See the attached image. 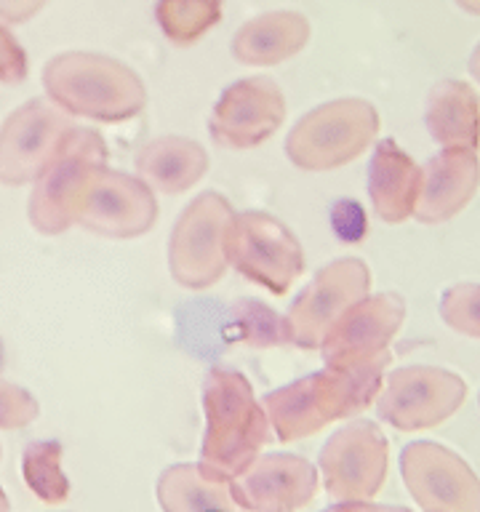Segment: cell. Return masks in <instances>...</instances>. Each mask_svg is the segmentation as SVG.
Returning a JSON list of instances; mask_svg holds the SVG:
<instances>
[{"label": "cell", "mask_w": 480, "mask_h": 512, "mask_svg": "<svg viewBox=\"0 0 480 512\" xmlns=\"http://www.w3.org/2000/svg\"><path fill=\"white\" fill-rule=\"evenodd\" d=\"M390 352L352 366H326L318 374L264 395V414L283 443L315 435L320 427L363 411L379 395Z\"/></svg>", "instance_id": "cell-1"}, {"label": "cell", "mask_w": 480, "mask_h": 512, "mask_svg": "<svg viewBox=\"0 0 480 512\" xmlns=\"http://www.w3.org/2000/svg\"><path fill=\"white\" fill-rule=\"evenodd\" d=\"M203 411L206 435L198 467L208 480L230 483L270 440V419L246 376L224 366L211 368L206 374Z\"/></svg>", "instance_id": "cell-2"}, {"label": "cell", "mask_w": 480, "mask_h": 512, "mask_svg": "<svg viewBox=\"0 0 480 512\" xmlns=\"http://www.w3.org/2000/svg\"><path fill=\"white\" fill-rule=\"evenodd\" d=\"M48 99L67 115L118 123L139 115L147 104L142 78L112 56L67 51L43 67Z\"/></svg>", "instance_id": "cell-3"}, {"label": "cell", "mask_w": 480, "mask_h": 512, "mask_svg": "<svg viewBox=\"0 0 480 512\" xmlns=\"http://www.w3.org/2000/svg\"><path fill=\"white\" fill-rule=\"evenodd\" d=\"M379 115L366 99H334L307 112L286 139V155L302 171H334L374 142Z\"/></svg>", "instance_id": "cell-4"}, {"label": "cell", "mask_w": 480, "mask_h": 512, "mask_svg": "<svg viewBox=\"0 0 480 512\" xmlns=\"http://www.w3.org/2000/svg\"><path fill=\"white\" fill-rule=\"evenodd\" d=\"M235 211L219 192L192 200L176 219L168 240V270L184 288H208L227 272V230Z\"/></svg>", "instance_id": "cell-5"}, {"label": "cell", "mask_w": 480, "mask_h": 512, "mask_svg": "<svg viewBox=\"0 0 480 512\" xmlns=\"http://www.w3.org/2000/svg\"><path fill=\"white\" fill-rule=\"evenodd\" d=\"M99 166H107V142L94 128L75 126L32 187L27 214L40 235H62L70 230L83 184Z\"/></svg>", "instance_id": "cell-6"}, {"label": "cell", "mask_w": 480, "mask_h": 512, "mask_svg": "<svg viewBox=\"0 0 480 512\" xmlns=\"http://www.w3.org/2000/svg\"><path fill=\"white\" fill-rule=\"evenodd\" d=\"M227 262L272 294H286L304 272V251L286 224L264 211L235 214L227 230Z\"/></svg>", "instance_id": "cell-7"}, {"label": "cell", "mask_w": 480, "mask_h": 512, "mask_svg": "<svg viewBox=\"0 0 480 512\" xmlns=\"http://www.w3.org/2000/svg\"><path fill=\"white\" fill-rule=\"evenodd\" d=\"M467 395V384L454 371L435 366L395 368L376 395V414L400 432L435 427L454 416Z\"/></svg>", "instance_id": "cell-8"}, {"label": "cell", "mask_w": 480, "mask_h": 512, "mask_svg": "<svg viewBox=\"0 0 480 512\" xmlns=\"http://www.w3.org/2000/svg\"><path fill=\"white\" fill-rule=\"evenodd\" d=\"M158 219L155 192L126 171L99 166L83 184L75 224L102 238H139Z\"/></svg>", "instance_id": "cell-9"}, {"label": "cell", "mask_w": 480, "mask_h": 512, "mask_svg": "<svg viewBox=\"0 0 480 512\" xmlns=\"http://www.w3.org/2000/svg\"><path fill=\"white\" fill-rule=\"evenodd\" d=\"M72 131V115L51 99L24 102L0 126V184L35 182Z\"/></svg>", "instance_id": "cell-10"}, {"label": "cell", "mask_w": 480, "mask_h": 512, "mask_svg": "<svg viewBox=\"0 0 480 512\" xmlns=\"http://www.w3.org/2000/svg\"><path fill=\"white\" fill-rule=\"evenodd\" d=\"M368 288H371V272L360 259H336L326 264L288 307L286 323L291 344L302 350H320L336 320L352 304L366 299Z\"/></svg>", "instance_id": "cell-11"}, {"label": "cell", "mask_w": 480, "mask_h": 512, "mask_svg": "<svg viewBox=\"0 0 480 512\" xmlns=\"http://www.w3.org/2000/svg\"><path fill=\"white\" fill-rule=\"evenodd\" d=\"M318 464L331 499L371 502L387 478V438L374 422H350L326 440Z\"/></svg>", "instance_id": "cell-12"}, {"label": "cell", "mask_w": 480, "mask_h": 512, "mask_svg": "<svg viewBox=\"0 0 480 512\" xmlns=\"http://www.w3.org/2000/svg\"><path fill=\"white\" fill-rule=\"evenodd\" d=\"M400 475L424 512H480V478L451 448L416 440L400 451Z\"/></svg>", "instance_id": "cell-13"}, {"label": "cell", "mask_w": 480, "mask_h": 512, "mask_svg": "<svg viewBox=\"0 0 480 512\" xmlns=\"http://www.w3.org/2000/svg\"><path fill=\"white\" fill-rule=\"evenodd\" d=\"M286 118L283 91L270 78H243L224 88L214 104L208 131L219 147L251 150L267 142Z\"/></svg>", "instance_id": "cell-14"}, {"label": "cell", "mask_w": 480, "mask_h": 512, "mask_svg": "<svg viewBox=\"0 0 480 512\" xmlns=\"http://www.w3.org/2000/svg\"><path fill=\"white\" fill-rule=\"evenodd\" d=\"M318 491V470L296 454L256 456L230 480L232 502L243 512H296Z\"/></svg>", "instance_id": "cell-15"}, {"label": "cell", "mask_w": 480, "mask_h": 512, "mask_svg": "<svg viewBox=\"0 0 480 512\" xmlns=\"http://www.w3.org/2000/svg\"><path fill=\"white\" fill-rule=\"evenodd\" d=\"M406 318V302L398 294H376L360 299L336 320L320 352L326 366H352L360 360L379 358L390 352L392 336Z\"/></svg>", "instance_id": "cell-16"}, {"label": "cell", "mask_w": 480, "mask_h": 512, "mask_svg": "<svg viewBox=\"0 0 480 512\" xmlns=\"http://www.w3.org/2000/svg\"><path fill=\"white\" fill-rule=\"evenodd\" d=\"M480 160L470 147H443L424 163L414 216L424 224L454 219L478 192Z\"/></svg>", "instance_id": "cell-17"}, {"label": "cell", "mask_w": 480, "mask_h": 512, "mask_svg": "<svg viewBox=\"0 0 480 512\" xmlns=\"http://www.w3.org/2000/svg\"><path fill=\"white\" fill-rule=\"evenodd\" d=\"M422 168L400 150L398 142L384 139L376 144L368 166V195L382 222L398 224L414 216Z\"/></svg>", "instance_id": "cell-18"}, {"label": "cell", "mask_w": 480, "mask_h": 512, "mask_svg": "<svg viewBox=\"0 0 480 512\" xmlns=\"http://www.w3.org/2000/svg\"><path fill=\"white\" fill-rule=\"evenodd\" d=\"M310 40V22L294 11H270L246 22L232 38V56L240 64L272 67L299 54Z\"/></svg>", "instance_id": "cell-19"}, {"label": "cell", "mask_w": 480, "mask_h": 512, "mask_svg": "<svg viewBox=\"0 0 480 512\" xmlns=\"http://www.w3.org/2000/svg\"><path fill=\"white\" fill-rule=\"evenodd\" d=\"M136 171L150 190L179 195L206 176L208 155L198 142L184 136H160L136 155Z\"/></svg>", "instance_id": "cell-20"}, {"label": "cell", "mask_w": 480, "mask_h": 512, "mask_svg": "<svg viewBox=\"0 0 480 512\" xmlns=\"http://www.w3.org/2000/svg\"><path fill=\"white\" fill-rule=\"evenodd\" d=\"M424 126L443 147H470L480 144V102L478 94L462 80H440L427 96Z\"/></svg>", "instance_id": "cell-21"}, {"label": "cell", "mask_w": 480, "mask_h": 512, "mask_svg": "<svg viewBox=\"0 0 480 512\" xmlns=\"http://www.w3.org/2000/svg\"><path fill=\"white\" fill-rule=\"evenodd\" d=\"M155 494L163 512H243L232 502L230 483L208 480L198 464L166 467Z\"/></svg>", "instance_id": "cell-22"}, {"label": "cell", "mask_w": 480, "mask_h": 512, "mask_svg": "<svg viewBox=\"0 0 480 512\" xmlns=\"http://www.w3.org/2000/svg\"><path fill=\"white\" fill-rule=\"evenodd\" d=\"M155 19L174 46H192L222 19V0H158Z\"/></svg>", "instance_id": "cell-23"}, {"label": "cell", "mask_w": 480, "mask_h": 512, "mask_svg": "<svg viewBox=\"0 0 480 512\" xmlns=\"http://www.w3.org/2000/svg\"><path fill=\"white\" fill-rule=\"evenodd\" d=\"M22 475L30 491L40 502L62 504L70 496V480L62 470V443L59 440H35L24 448Z\"/></svg>", "instance_id": "cell-24"}, {"label": "cell", "mask_w": 480, "mask_h": 512, "mask_svg": "<svg viewBox=\"0 0 480 512\" xmlns=\"http://www.w3.org/2000/svg\"><path fill=\"white\" fill-rule=\"evenodd\" d=\"M230 331L235 339L251 347H275V344H291L288 323L283 315L270 310L267 304L254 299H240L230 312Z\"/></svg>", "instance_id": "cell-25"}, {"label": "cell", "mask_w": 480, "mask_h": 512, "mask_svg": "<svg viewBox=\"0 0 480 512\" xmlns=\"http://www.w3.org/2000/svg\"><path fill=\"white\" fill-rule=\"evenodd\" d=\"M440 318L448 328L464 336L480 339V286L478 283H459L443 291L440 299Z\"/></svg>", "instance_id": "cell-26"}, {"label": "cell", "mask_w": 480, "mask_h": 512, "mask_svg": "<svg viewBox=\"0 0 480 512\" xmlns=\"http://www.w3.org/2000/svg\"><path fill=\"white\" fill-rule=\"evenodd\" d=\"M38 400L19 384L0 382V430H22L38 419Z\"/></svg>", "instance_id": "cell-27"}, {"label": "cell", "mask_w": 480, "mask_h": 512, "mask_svg": "<svg viewBox=\"0 0 480 512\" xmlns=\"http://www.w3.org/2000/svg\"><path fill=\"white\" fill-rule=\"evenodd\" d=\"M27 72H30V64H27L24 48L19 46L14 32L8 30V24L0 22V83L19 86L27 80Z\"/></svg>", "instance_id": "cell-28"}, {"label": "cell", "mask_w": 480, "mask_h": 512, "mask_svg": "<svg viewBox=\"0 0 480 512\" xmlns=\"http://www.w3.org/2000/svg\"><path fill=\"white\" fill-rule=\"evenodd\" d=\"M48 0H0V22L22 24L38 14Z\"/></svg>", "instance_id": "cell-29"}, {"label": "cell", "mask_w": 480, "mask_h": 512, "mask_svg": "<svg viewBox=\"0 0 480 512\" xmlns=\"http://www.w3.org/2000/svg\"><path fill=\"white\" fill-rule=\"evenodd\" d=\"M323 512H408L400 504H371V502H339Z\"/></svg>", "instance_id": "cell-30"}, {"label": "cell", "mask_w": 480, "mask_h": 512, "mask_svg": "<svg viewBox=\"0 0 480 512\" xmlns=\"http://www.w3.org/2000/svg\"><path fill=\"white\" fill-rule=\"evenodd\" d=\"M470 75L480 83V43L475 46V51H472L470 56Z\"/></svg>", "instance_id": "cell-31"}, {"label": "cell", "mask_w": 480, "mask_h": 512, "mask_svg": "<svg viewBox=\"0 0 480 512\" xmlns=\"http://www.w3.org/2000/svg\"><path fill=\"white\" fill-rule=\"evenodd\" d=\"M456 6L464 8V11H470V14L480 16V0H454Z\"/></svg>", "instance_id": "cell-32"}, {"label": "cell", "mask_w": 480, "mask_h": 512, "mask_svg": "<svg viewBox=\"0 0 480 512\" xmlns=\"http://www.w3.org/2000/svg\"><path fill=\"white\" fill-rule=\"evenodd\" d=\"M8 507H11V504H8L6 491H3V488H0V512H8Z\"/></svg>", "instance_id": "cell-33"}, {"label": "cell", "mask_w": 480, "mask_h": 512, "mask_svg": "<svg viewBox=\"0 0 480 512\" xmlns=\"http://www.w3.org/2000/svg\"><path fill=\"white\" fill-rule=\"evenodd\" d=\"M3 363H6V352H3V342H0V371H3Z\"/></svg>", "instance_id": "cell-34"}, {"label": "cell", "mask_w": 480, "mask_h": 512, "mask_svg": "<svg viewBox=\"0 0 480 512\" xmlns=\"http://www.w3.org/2000/svg\"><path fill=\"white\" fill-rule=\"evenodd\" d=\"M478 403H480V395H478Z\"/></svg>", "instance_id": "cell-35"}]
</instances>
